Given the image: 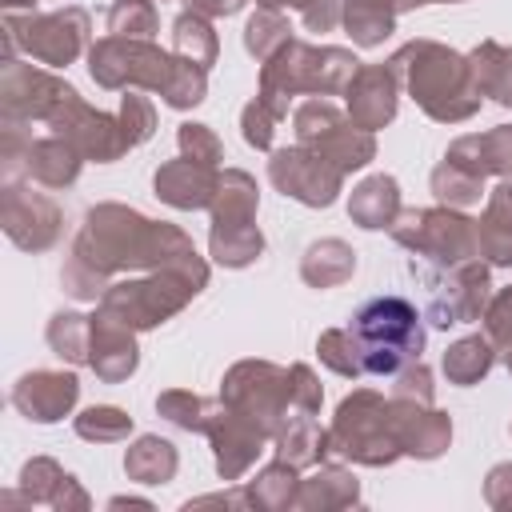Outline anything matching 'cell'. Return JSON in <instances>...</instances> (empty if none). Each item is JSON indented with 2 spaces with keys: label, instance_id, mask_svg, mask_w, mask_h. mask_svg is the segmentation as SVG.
I'll return each mask as SVG.
<instances>
[{
  "label": "cell",
  "instance_id": "60d3db41",
  "mask_svg": "<svg viewBox=\"0 0 512 512\" xmlns=\"http://www.w3.org/2000/svg\"><path fill=\"white\" fill-rule=\"evenodd\" d=\"M128 432H132V416L116 404H92L76 416V436L92 444H116L128 440Z\"/></svg>",
  "mask_w": 512,
  "mask_h": 512
},
{
  "label": "cell",
  "instance_id": "836d02e7",
  "mask_svg": "<svg viewBox=\"0 0 512 512\" xmlns=\"http://www.w3.org/2000/svg\"><path fill=\"white\" fill-rule=\"evenodd\" d=\"M492 364H496V344H492L488 336H480V332H476V336H464V340H456V344H448V352H444V360H440L444 376H448L452 384H460V388L484 380V376L492 372Z\"/></svg>",
  "mask_w": 512,
  "mask_h": 512
},
{
  "label": "cell",
  "instance_id": "8fae6325",
  "mask_svg": "<svg viewBox=\"0 0 512 512\" xmlns=\"http://www.w3.org/2000/svg\"><path fill=\"white\" fill-rule=\"evenodd\" d=\"M412 272L424 284V316L436 328L480 320L492 300L488 264H480V260H464V264H424L420 260V264H412Z\"/></svg>",
  "mask_w": 512,
  "mask_h": 512
},
{
  "label": "cell",
  "instance_id": "d6a6232c",
  "mask_svg": "<svg viewBox=\"0 0 512 512\" xmlns=\"http://www.w3.org/2000/svg\"><path fill=\"white\" fill-rule=\"evenodd\" d=\"M176 468H180V456H176V448H172L168 440H160V436H140V440L124 452V472H128V480H136V484H168V480L176 476Z\"/></svg>",
  "mask_w": 512,
  "mask_h": 512
},
{
  "label": "cell",
  "instance_id": "52a82bcc",
  "mask_svg": "<svg viewBox=\"0 0 512 512\" xmlns=\"http://www.w3.org/2000/svg\"><path fill=\"white\" fill-rule=\"evenodd\" d=\"M256 180L240 168L220 172V188L212 200V232H208V252L224 268H248L264 252V236L256 228Z\"/></svg>",
  "mask_w": 512,
  "mask_h": 512
},
{
  "label": "cell",
  "instance_id": "f907efd6",
  "mask_svg": "<svg viewBox=\"0 0 512 512\" xmlns=\"http://www.w3.org/2000/svg\"><path fill=\"white\" fill-rule=\"evenodd\" d=\"M300 16H304L308 32H332L344 16V0H304Z\"/></svg>",
  "mask_w": 512,
  "mask_h": 512
},
{
  "label": "cell",
  "instance_id": "b9f144b4",
  "mask_svg": "<svg viewBox=\"0 0 512 512\" xmlns=\"http://www.w3.org/2000/svg\"><path fill=\"white\" fill-rule=\"evenodd\" d=\"M288 40H292V28H288L284 12H268V8H260V12L244 24V48H248L260 64H264L268 56H276Z\"/></svg>",
  "mask_w": 512,
  "mask_h": 512
},
{
  "label": "cell",
  "instance_id": "7c38bea8",
  "mask_svg": "<svg viewBox=\"0 0 512 512\" xmlns=\"http://www.w3.org/2000/svg\"><path fill=\"white\" fill-rule=\"evenodd\" d=\"M220 400L232 412H240L244 420H252L256 428H264L268 440H276V432L284 428V420L292 412L288 368H276L268 360H240L228 368Z\"/></svg>",
  "mask_w": 512,
  "mask_h": 512
},
{
  "label": "cell",
  "instance_id": "d590c367",
  "mask_svg": "<svg viewBox=\"0 0 512 512\" xmlns=\"http://www.w3.org/2000/svg\"><path fill=\"white\" fill-rule=\"evenodd\" d=\"M296 472L300 468H292L288 460H272L252 484H248V508H268V512H280V508H296V488H300V480H296Z\"/></svg>",
  "mask_w": 512,
  "mask_h": 512
},
{
  "label": "cell",
  "instance_id": "d4e9b609",
  "mask_svg": "<svg viewBox=\"0 0 512 512\" xmlns=\"http://www.w3.org/2000/svg\"><path fill=\"white\" fill-rule=\"evenodd\" d=\"M80 164H84V156H80L64 136L52 132V136H44V140H28L24 160H20V172H24L28 180L44 184V188H68V184H76ZM20 172H16V176H20Z\"/></svg>",
  "mask_w": 512,
  "mask_h": 512
},
{
  "label": "cell",
  "instance_id": "5b68a950",
  "mask_svg": "<svg viewBox=\"0 0 512 512\" xmlns=\"http://www.w3.org/2000/svg\"><path fill=\"white\" fill-rule=\"evenodd\" d=\"M204 284H208V272H196V268H156L144 280L108 284L104 296H100V312H108L112 320L128 324L132 332H144V328H156L168 316H176Z\"/></svg>",
  "mask_w": 512,
  "mask_h": 512
},
{
  "label": "cell",
  "instance_id": "ac0fdd59",
  "mask_svg": "<svg viewBox=\"0 0 512 512\" xmlns=\"http://www.w3.org/2000/svg\"><path fill=\"white\" fill-rule=\"evenodd\" d=\"M204 436L216 448V472L224 480H240L256 464V456L264 452V440H268L264 428H256L252 420H244L240 412H232L224 400H216V412H212Z\"/></svg>",
  "mask_w": 512,
  "mask_h": 512
},
{
  "label": "cell",
  "instance_id": "4dcf8cb0",
  "mask_svg": "<svg viewBox=\"0 0 512 512\" xmlns=\"http://www.w3.org/2000/svg\"><path fill=\"white\" fill-rule=\"evenodd\" d=\"M468 64H472V80L480 96H492L496 104L512 108V48L484 40L468 52Z\"/></svg>",
  "mask_w": 512,
  "mask_h": 512
},
{
  "label": "cell",
  "instance_id": "ffe728a7",
  "mask_svg": "<svg viewBox=\"0 0 512 512\" xmlns=\"http://www.w3.org/2000/svg\"><path fill=\"white\" fill-rule=\"evenodd\" d=\"M388 408H392V428H396V440H400L404 456L436 460L452 444L448 412H440L432 404H420V400H396V396H388Z\"/></svg>",
  "mask_w": 512,
  "mask_h": 512
},
{
  "label": "cell",
  "instance_id": "8992f818",
  "mask_svg": "<svg viewBox=\"0 0 512 512\" xmlns=\"http://www.w3.org/2000/svg\"><path fill=\"white\" fill-rule=\"evenodd\" d=\"M328 452H336L352 464H368V468L400 460L404 452H400V440L392 428L388 400L372 388H356L352 396H344L336 408V420L328 428Z\"/></svg>",
  "mask_w": 512,
  "mask_h": 512
},
{
  "label": "cell",
  "instance_id": "11a10c76",
  "mask_svg": "<svg viewBox=\"0 0 512 512\" xmlns=\"http://www.w3.org/2000/svg\"><path fill=\"white\" fill-rule=\"evenodd\" d=\"M392 12H408V8H420V4H428V0H384Z\"/></svg>",
  "mask_w": 512,
  "mask_h": 512
},
{
  "label": "cell",
  "instance_id": "f1b7e54d",
  "mask_svg": "<svg viewBox=\"0 0 512 512\" xmlns=\"http://www.w3.org/2000/svg\"><path fill=\"white\" fill-rule=\"evenodd\" d=\"M360 500V480L340 468V464H320L308 480H300L296 488V508L308 512H328V508H348Z\"/></svg>",
  "mask_w": 512,
  "mask_h": 512
},
{
  "label": "cell",
  "instance_id": "7dc6e473",
  "mask_svg": "<svg viewBox=\"0 0 512 512\" xmlns=\"http://www.w3.org/2000/svg\"><path fill=\"white\" fill-rule=\"evenodd\" d=\"M176 140H180V156H192V160H204V164H216L220 168L224 144H220V136L208 124H180Z\"/></svg>",
  "mask_w": 512,
  "mask_h": 512
},
{
  "label": "cell",
  "instance_id": "9c48e42d",
  "mask_svg": "<svg viewBox=\"0 0 512 512\" xmlns=\"http://www.w3.org/2000/svg\"><path fill=\"white\" fill-rule=\"evenodd\" d=\"M88 40V12L84 8H60V12H16L4 8V44L8 56L16 60V48H24L32 60L48 64V68H68Z\"/></svg>",
  "mask_w": 512,
  "mask_h": 512
},
{
  "label": "cell",
  "instance_id": "83f0119b",
  "mask_svg": "<svg viewBox=\"0 0 512 512\" xmlns=\"http://www.w3.org/2000/svg\"><path fill=\"white\" fill-rule=\"evenodd\" d=\"M476 240H480V256H488V264L512 268V176L488 192L484 216L476 220Z\"/></svg>",
  "mask_w": 512,
  "mask_h": 512
},
{
  "label": "cell",
  "instance_id": "7bdbcfd3",
  "mask_svg": "<svg viewBox=\"0 0 512 512\" xmlns=\"http://www.w3.org/2000/svg\"><path fill=\"white\" fill-rule=\"evenodd\" d=\"M108 36H136V40H152L156 32V4L152 0H116L108 8Z\"/></svg>",
  "mask_w": 512,
  "mask_h": 512
},
{
  "label": "cell",
  "instance_id": "5bb4252c",
  "mask_svg": "<svg viewBox=\"0 0 512 512\" xmlns=\"http://www.w3.org/2000/svg\"><path fill=\"white\" fill-rule=\"evenodd\" d=\"M268 180L276 184V192L308 204V208H328L340 196L344 172L324 160L316 148L292 144V148H276L268 160Z\"/></svg>",
  "mask_w": 512,
  "mask_h": 512
},
{
  "label": "cell",
  "instance_id": "ab89813d",
  "mask_svg": "<svg viewBox=\"0 0 512 512\" xmlns=\"http://www.w3.org/2000/svg\"><path fill=\"white\" fill-rule=\"evenodd\" d=\"M156 412L168 424L184 428V432H204L208 420H212V412H216V400H204V396H196L188 388H168V392L156 396Z\"/></svg>",
  "mask_w": 512,
  "mask_h": 512
},
{
  "label": "cell",
  "instance_id": "f5cc1de1",
  "mask_svg": "<svg viewBox=\"0 0 512 512\" xmlns=\"http://www.w3.org/2000/svg\"><path fill=\"white\" fill-rule=\"evenodd\" d=\"M248 0H184V8L188 12H200V16H232V12H240Z\"/></svg>",
  "mask_w": 512,
  "mask_h": 512
},
{
  "label": "cell",
  "instance_id": "e0dca14e",
  "mask_svg": "<svg viewBox=\"0 0 512 512\" xmlns=\"http://www.w3.org/2000/svg\"><path fill=\"white\" fill-rule=\"evenodd\" d=\"M76 88L56 80L52 72H40L32 64H20V60H4V72H0V108H4V120H52L56 108L72 96Z\"/></svg>",
  "mask_w": 512,
  "mask_h": 512
},
{
  "label": "cell",
  "instance_id": "e575fe53",
  "mask_svg": "<svg viewBox=\"0 0 512 512\" xmlns=\"http://www.w3.org/2000/svg\"><path fill=\"white\" fill-rule=\"evenodd\" d=\"M340 24L348 28L352 44L360 48H376L384 44V36H392L396 28V12L384 0H344V16Z\"/></svg>",
  "mask_w": 512,
  "mask_h": 512
},
{
  "label": "cell",
  "instance_id": "74e56055",
  "mask_svg": "<svg viewBox=\"0 0 512 512\" xmlns=\"http://www.w3.org/2000/svg\"><path fill=\"white\" fill-rule=\"evenodd\" d=\"M432 192H436V200L448 204V208H468V204H480V196H484V176H476L472 168H464V164H456V160L444 156V160L432 168Z\"/></svg>",
  "mask_w": 512,
  "mask_h": 512
},
{
  "label": "cell",
  "instance_id": "277c9868",
  "mask_svg": "<svg viewBox=\"0 0 512 512\" xmlns=\"http://www.w3.org/2000/svg\"><path fill=\"white\" fill-rule=\"evenodd\" d=\"M348 332L360 344L364 376H396L424 352V324L404 296H372L356 308Z\"/></svg>",
  "mask_w": 512,
  "mask_h": 512
},
{
  "label": "cell",
  "instance_id": "2e32d148",
  "mask_svg": "<svg viewBox=\"0 0 512 512\" xmlns=\"http://www.w3.org/2000/svg\"><path fill=\"white\" fill-rule=\"evenodd\" d=\"M0 224L8 232V240L24 252H44L56 244L60 236V208L52 196L36 192L32 184L20 180H4V196H0Z\"/></svg>",
  "mask_w": 512,
  "mask_h": 512
},
{
  "label": "cell",
  "instance_id": "4fadbf2b",
  "mask_svg": "<svg viewBox=\"0 0 512 512\" xmlns=\"http://www.w3.org/2000/svg\"><path fill=\"white\" fill-rule=\"evenodd\" d=\"M292 128H296V144L304 148H316L324 160H332L344 176L364 168L372 156H376V136L356 128L352 116H344L336 104H328L324 96L316 100H304L292 116Z\"/></svg>",
  "mask_w": 512,
  "mask_h": 512
},
{
  "label": "cell",
  "instance_id": "cb8c5ba5",
  "mask_svg": "<svg viewBox=\"0 0 512 512\" xmlns=\"http://www.w3.org/2000/svg\"><path fill=\"white\" fill-rule=\"evenodd\" d=\"M448 160L472 168L476 176H512V124H500L492 132H468L448 144Z\"/></svg>",
  "mask_w": 512,
  "mask_h": 512
},
{
  "label": "cell",
  "instance_id": "f6af8a7d",
  "mask_svg": "<svg viewBox=\"0 0 512 512\" xmlns=\"http://www.w3.org/2000/svg\"><path fill=\"white\" fill-rule=\"evenodd\" d=\"M480 320H484V336L496 344V352H508L512 348V284L492 292Z\"/></svg>",
  "mask_w": 512,
  "mask_h": 512
},
{
  "label": "cell",
  "instance_id": "603a6c76",
  "mask_svg": "<svg viewBox=\"0 0 512 512\" xmlns=\"http://www.w3.org/2000/svg\"><path fill=\"white\" fill-rule=\"evenodd\" d=\"M88 364H92V372H96L100 380H108V384L128 380V376L136 372V364H140V348H136L132 328L120 324V320H112V316L100 312V308H96V316H92Z\"/></svg>",
  "mask_w": 512,
  "mask_h": 512
},
{
  "label": "cell",
  "instance_id": "484cf974",
  "mask_svg": "<svg viewBox=\"0 0 512 512\" xmlns=\"http://www.w3.org/2000/svg\"><path fill=\"white\" fill-rule=\"evenodd\" d=\"M20 492L28 504H52V508H88L84 488L76 484V476H68L56 460L36 456L20 468Z\"/></svg>",
  "mask_w": 512,
  "mask_h": 512
},
{
  "label": "cell",
  "instance_id": "d6986e66",
  "mask_svg": "<svg viewBox=\"0 0 512 512\" xmlns=\"http://www.w3.org/2000/svg\"><path fill=\"white\" fill-rule=\"evenodd\" d=\"M80 400V380L76 372H52V368H36L24 372L12 384V408L24 412L36 424H56L72 412V404Z\"/></svg>",
  "mask_w": 512,
  "mask_h": 512
},
{
  "label": "cell",
  "instance_id": "db71d44e",
  "mask_svg": "<svg viewBox=\"0 0 512 512\" xmlns=\"http://www.w3.org/2000/svg\"><path fill=\"white\" fill-rule=\"evenodd\" d=\"M256 4L268 8V12H284V8H296V12H300V8H304V0H256Z\"/></svg>",
  "mask_w": 512,
  "mask_h": 512
},
{
  "label": "cell",
  "instance_id": "8d00e7d4",
  "mask_svg": "<svg viewBox=\"0 0 512 512\" xmlns=\"http://www.w3.org/2000/svg\"><path fill=\"white\" fill-rule=\"evenodd\" d=\"M172 52L184 56V60H192V64H200V68L216 64L220 40H216L208 16H200V12H180V16L172 20Z\"/></svg>",
  "mask_w": 512,
  "mask_h": 512
},
{
  "label": "cell",
  "instance_id": "c3c4849f",
  "mask_svg": "<svg viewBox=\"0 0 512 512\" xmlns=\"http://www.w3.org/2000/svg\"><path fill=\"white\" fill-rule=\"evenodd\" d=\"M276 124H280V116L264 104V100H252L244 112H240V128H244V140L252 144V148H272V136H276Z\"/></svg>",
  "mask_w": 512,
  "mask_h": 512
},
{
  "label": "cell",
  "instance_id": "30bf717a",
  "mask_svg": "<svg viewBox=\"0 0 512 512\" xmlns=\"http://www.w3.org/2000/svg\"><path fill=\"white\" fill-rule=\"evenodd\" d=\"M88 72L108 92L144 88L164 96L176 72V52H164L160 44L136 40V36H104L88 52Z\"/></svg>",
  "mask_w": 512,
  "mask_h": 512
},
{
  "label": "cell",
  "instance_id": "3957f363",
  "mask_svg": "<svg viewBox=\"0 0 512 512\" xmlns=\"http://www.w3.org/2000/svg\"><path fill=\"white\" fill-rule=\"evenodd\" d=\"M356 72H360V60L348 48H316V44H304V40L292 36L276 56L264 60L256 100H264L284 120L292 96H300V92H308V96H344Z\"/></svg>",
  "mask_w": 512,
  "mask_h": 512
},
{
  "label": "cell",
  "instance_id": "7402d4cb",
  "mask_svg": "<svg viewBox=\"0 0 512 512\" xmlns=\"http://www.w3.org/2000/svg\"><path fill=\"white\" fill-rule=\"evenodd\" d=\"M152 188L164 204L180 208V212H196V208H212L216 188H220V168L192 160V156H176L168 164L156 168Z\"/></svg>",
  "mask_w": 512,
  "mask_h": 512
},
{
  "label": "cell",
  "instance_id": "ba28073f",
  "mask_svg": "<svg viewBox=\"0 0 512 512\" xmlns=\"http://www.w3.org/2000/svg\"><path fill=\"white\" fill-rule=\"evenodd\" d=\"M400 248L420 256L424 264H464L480 256L476 220H468L460 208L436 204V208H408L388 228Z\"/></svg>",
  "mask_w": 512,
  "mask_h": 512
},
{
  "label": "cell",
  "instance_id": "6f0895ef",
  "mask_svg": "<svg viewBox=\"0 0 512 512\" xmlns=\"http://www.w3.org/2000/svg\"><path fill=\"white\" fill-rule=\"evenodd\" d=\"M504 364H508V372H512V348H508V352H504Z\"/></svg>",
  "mask_w": 512,
  "mask_h": 512
},
{
  "label": "cell",
  "instance_id": "f35d334b",
  "mask_svg": "<svg viewBox=\"0 0 512 512\" xmlns=\"http://www.w3.org/2000/svg\"><path fill=\"white\" fill-rule=\"evenodd\" d=\"M48 348L68 360V364H88V348H92V316L80 312H56L48 320Z\"/></svg>",
  "mask_w": 512,
  "mask_h": 512
},
{
  "label": "cell",
  "instance_id": "7a4b0ae2",
  "mask_svg": "<svg viewBox=\"0 0 512 512\" xmlns=\"http://www.w3.org/2000/svg\"><path fill=\"white\" fill-rule=\"evenodd\" d=\"M388 68L408 88V96L440 124H460V120L476 116V108H480V88L472 80L468 56H460L436 40L404 44L388 60Z\"/></svg>",
  "mask_w": 512,
  "mask_h": 512
},
{
  "label": "cell",
  "instance_id": "9f6ffc18",
  "mask_svg": "<svg viewBox=\"0 0 512 512\" xmlns=\"http://www.w3.org/2000/svg\"><path fill=\"white\" fill-rule=\"evenodd\" d=\"M20 4H36V0H4V8H20Z\"/></svg>",
  "mask_w": 512,
  "mask_h": 512
},
{
  "label": "cell",
  "instance_id": "9a60e30c",
  "mask_svg": "<svg viewBox=\"0 0 512 512\" xmlns=\"http://www.w3.org/2000/svg\"><path fill=\"white\" fill-rule=\"evenodd\" d=\"M48 128H52L56 136H64L84 160H96V164H112V160H120L124 152H132L120 116H108V112L88 108V104L80 100V92H72V96L56 108V116L48 120Z\"/></svg>",
  "mask_w": 512,
  "mask_h": 512
},
{
  "label": "cell",
  "instance_id": "1f68e13d",
  "mask_svg": "<svg viewBox=\"0 0 512 512\" xmlns=\"http://www.w3.org/2000/svg\"><path fill=\"white\" fill-rule=\"evenodd\" d=\"M276 456L292 468H312L328 456V432L316 424V416H292L276 432Z\"/></svg>",
  "mask_w": 512,
  "mask_h": 512
},
{
  "label": "cell",
  "instance_id": "bcb514c9",
  "mask_svg": "<svg viewBox=\"0 0 512 512\" xmlns=\"http://www.w3.org/2000/svg\"><path fill=\"white\" fill-rule=\"evenodd\" d=\"M120 124H124V132H128V144L140 148V144L152 136V128H156V108H152V100L140 96V92H128V96L120 100Z\"/></svg>",
  "mask_w": 512,
  "mask_h": 512
},
{
  "label": "cell",
  "instance_id": "f546056e",
  "mask_svg": "<svg viewBox=\"0 0 512 512\" xmlns=\"http://www.w3.org/2000/svg\"><path fill=\"white\" fill-rule=\"evenodd\" d=\"M352 272H356V252L336 236L312 240L300 256V276L308 288H336V284L352 280Z\"/></svg>",
  "mask_w": 512,
  "mask_h": 512
},
{
  "label": "cell",
  "instance_id": "4316f807",
  "mask_svg": "<svg viewBox=\"0 0 512 512\" xmlns=\"http://www.w3.org/2000/svg\"><path fill=\"white\" fill-rule=\"evenodd\" d=\"M400 212H404V208H400V184H396V176H388V172H376V176L360 180V184L352 188V196H348V216H352V224H360V228H368V232L392 228Z\"/></svg>",
  "mask_w": 512,
  "mask_h": 512
},
{
  "label": "cell",
  "instance_id": "681fc988",
  "mask_svg": "<svg viewBox=\"0 0 512 512\" xmlns=\"http://www.w3.org/2000/svg\"><path fill=\"white\" fill-rule=\"evenodd\" d=\"M392 396L396 400H420V404H432V372H428V364H420V360H412V364H404L396 376H392Z\"/></svg>",
  "mask_w": 512,
  "mask_h": 512
},
{
  "label": "cell",
  "instance_id": "816d5d0a",
  "mask_svg": "<svg viewBox=\"0 0 512 512\" xmlns=\"http://www.w3.org/2000/svg\"><path fill=\"white\" fill-rule=\"evenodd\" d=\"M484 500L492 508H512V464H496L484 480Z\"/></svg>",
  "mask_w": 512,
  "mask_h": 512
},
{
  "label": "cell",
  "instance_id": "44dd1931",
  "mask_svg": "<svg viewBox=\"0 0 512 512\" xmlns=\"http://www.w3.org/2000/svg\"><path fill=\"white\" fill-rule=\"evenodd\" d=\"M344 100H348L352 124L364 128V132H376V128H384L396 116L400 80H396V72L388 64H360V72L352 76Z\"/></svg>",
  "mask_w": 512,
  "mask_h": 512
},
{
  "label": "cell",
  "instance_id": "6da1fadb",
  "mask_svg": "<svg viewBox=\"0 0 512 512\" xmlns=\"http://www.w3.org/2000/svg\"><path fill=\"white\" fill-rule=\"evenodd\" d=\"M124 268H196L208 272V264L196 256V244L188 232L164 220H148L136 208L124 204H96L80 236L72 244V256L64 260V292L76 300H100L108 280Z\"/></svg>",
  "mask_w": 512,
  "mask_h": 512
},
{
  "label": "cell",
  "instance_id": "ee69618b",
  "mask_svg": "<svg viewBox=\"0 0 512 512\" xmlns=\"http://www.w3.org/2000/svg\"><path fill=\"white\" fill-rule=\"evenodd\" d=\"M316 352H320V360H324L332 372H340V376H364L360 344H356V336H352L348 328H328V332H320Z\"/></svg>",
  "mask_w": 512,
  "mask_h": 512
}]
</instances>
